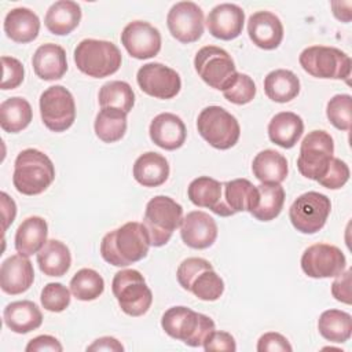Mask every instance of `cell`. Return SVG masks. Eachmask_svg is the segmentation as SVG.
Listing matches in <instances>:
<instances>
[{
	"mask_svg": "<svg viewBox=\"0 0 352 352\" xmlns=\"http://www.w3.org/2000/svg\"><path fill=\"white\" fill-rule=\"evenodd\" d=\"M151 243L143 223L128 221L107 232L100 242V254L114 267H128L144 258Z\"/></svg>",
	"mask_w": 352,
	"mask_h": 352,
	"instance_id": "1",
	"label": "cell"
},
{
	"mask_svg": "<svg viewBox=\"0 0 352 352\" xmlns=\"http://www.w3.org/2000/svg\"><path fill=\"white\" fill-rule=\"evenodd\" d=\"M55 180V166L50 157L37 148L22 150L14 162L12 183L23 195H38Z\"/></svg>",
	"mask_w": 352,
	"mask_h": 352,
	"instance_id": "2",
	"label": "cell"
},
{
	"mask_svg": "<svg viewBox=\"0 0 352 352\" xmlns=\"http://www.w3.org/2000/svg\"><path fill=\"white\" fill-rule=\"evenodd\" d=\"M161 326L169 337L194 348L202 346L216 330V324L209 316L183 305L166 309L161 318Z\"/></svg>",
	"mask_w": 352,
	"mask_h": 352,
	"instance_id": "3",
	"label": "cell"
},
{
	"mask_svg": "<svg viewBox=\"0 0 352 352\" xmlns=\"http://www.w3.org/2000/svg\"><path fill=\"white\" fill-rule=\"evenodd\" d=\"M77 69L94 78H103L118 72L122 56L118 47L106 40L84 38L74 50Z\"/></svg>",
	"mask_w": 352,
	"mask_h": 352,
	"instance_id": "4",
	"label": "cell"
},
{
	"mask_svg": "<svg viewBox=\"0 0 352 352\" xmlns=\"http://www.w3.org/2000/svg\"><path fill=\"white\" fill-rule=\"evenodd\" d=\"M180 286L202 301H216L224 292V282L212 264L202 257H188L176 271Z\"/></svg>",
	"mask_w": 352,
	"mask_h": 352,
	"instance_id": "5",
	"label": "cell"
},
{
	"mask_svg": "<svg viewBox=\"0 0 352 352\" xmlns=\"http://www.w3.org/2000/svg\"><path fill=\"white\" fill-rule=\"evenodd\" d=\"M183 220V208L175 199L166 195L151 198L144 210L143 226L148 234L150 243L161 248L169 242L172 234L180 227Z\"/></svg>",
	"mask_w": 352,
	"mask_h": 352,
	"instance_id": "6",
	"label": "cell"
},
{
	"mask_svg": "<svg viewBox=\"0 0 352 352\" xmlns=\"http://www.w3.org/2000/svg\"><path fill=\"white\" fill-rule=\"evenodd\" d=\"M298 62L304 72L316 78L348 81L351 77V58L336 47H307L300 54Z\"/></svg>",
	"mask_w": 352,
	"mask_h": 352,
	"instance_id": "7",
	"label": "cell"
},
{
	"mask_svg": "<svg viewBox=\"0 0 352 352\" xmlns=\"http://www.w3.org/2000/svg\"><path fill=\"white\" fill-rule=\"evenodd\" d=\"M197 129L204 140L217 150L234 147L241 136L238 120L220 106H208L197 118Z\"/></svg>",
	"mask_w": 352,
	"mask_h": 352,
	"instance_id": "8",
	"label": "cell"
},
{
	"mask_svg": "<svg viewBox=\"0 0 352 352\" xmlns=\"http://www.w3.org/2000/svg\"><path fill=\"white\" fill-rule=\"evenodd\" d=\"M111 290L121 311L129 316L144 315L153 302V293L138 270H121L111 282Z\"/></svg>",
	"mask_w": 352,
	"mask_h": 352,
	"instance_id": "9",
	"label": "cell"
},
{
	"mask_svg": "<svg viewBox=\"0 0 352 352\" xmlns=\"http://www.w3.org/2000/svg\"><path fill=\"white\" fill-rule=\"evenodd\" d=\"M194 67L205 84L221 92L230 88L238 76L231 55L216 45H205L198 50Z\"/></svg>",
	"mask_w": 352,
	"mask_h": 352,
	"instance_id": "10",
	"label": "cell"
},
{
	"mask_svg": "<svg viewBox=\"0 0 352 352\" xmlns=\"http://www.w3.org/2000/svg\"><path fill=\"white\" fill-rule=\"evenodd\" d=\"M334 140L326 131L316 129L308 132L300 146L297 158L298 172L311 180L318 182L327 172L334 157Z\"/></svg>",
	"mask_w": 352,
	"mask_h": 352,
	"instance_id": "11",
	"label": "cell"
},
{
	"mask_svg": "<svg viewBox=\"0 0 352 352\" xmlns=\"http://www.w3.org/2000/svg\"><path fill=\"white\" fill-rule=\"evenodd\" d=\"M330 210L331 202L327 195L308 191L294 199L289 209V219L301 234H315L324 227Z\"/></svg>",
	"mask_w": 352,
	"mask_h": 352,
	"instance_id": "12",
	"label": "cell"
},
{
	"mask_svg": "<svg viewBox=\"0 0 352 352\" xmlns=\"http://www.w3.org/2000/svg\"><path fill=\"white\" fill-rule=\"evenodd\" d=\"M40 116L52 132L69 129L76 120V103L72 92L63 85L48 87L40 95Z\"/></svg>",
	"mask_w": 352,
	"mask_h": 352,
	"instance_id": "13",
	"label": "cell"
},
{
	"mask_svg": "<svg viewBox=\"0 0 352 352\" xmlns=\"http://www.w3.org/2000/svg\"><path fill=\"white\" fill-rule=\"evenodd\" d=\"M345 268V254L334 245L315 243L308 246L301 256V270L314 279L334 278Z\"/></svg>",
	"mask_w": 352,
	"mask_h": 352,
	"instance_id": "14",
	"label": "cell"
},
{
	"mask_svg": "<svg viewBox=\"0 0 352 352\" xmlns=\"http://www.w3.org/2000/svg\"><path fill=\"white\" fill-rule=\"evenodd\" d=\"M139 88L157 99H172L182 88V80L176 70L160 62L143 65L136 74Z\"/></svg>",
	"mask_w": 352,
	"mask_h": 352,
	"instance_id": "15",
	"label": "cell"
},
{
	"mask_svg": "<svg viewBox=\"0 0 352 352\" xmlns=\"http://www.w3.org/2000/svg\"><path fill=\"white\" fill-rule=\"evenodd\" d=\"M204 22V11L192 1H179L173 4L166 15L169 33L183 44H190L201 38Z\"/></svg>",
	"mask_w": 352,
	"mask_h": 352,
	"instance_id": "16",
	"label": "cell"
},
{
	"mask_svg": "<svg viewBox=\"0 0 352 352\" xmlns=\"http://www.w3.org/2000/svg\"><path fill=\"white\" fill-rule=\"evenodd\" d=\"M121 43L135 59H150L161 51V33L148 22L132 21L121 33Z\"/></svg>",
	"mask_w": 352,
	"mask_h": 352,
	"instance_id": "17",
	"label": "cell"
},
{
	"mask_svg": "<svg viewBox=\"0 0 352 352\" xmlns=\"http://www.w3.org/2000/svg\"><path fill=\"white\" fill-rule=\"evenodd\" d=\"M182 241L192 249H208L217 238V224L209 213L202 210L188 212L180 224Z\"/></svg>",
	"mask_w": 352,
	"mask_h": 352,
	"instance_id": "18",
	"label": "cell"
},
{
	"mask_svg": "<svg viewBox=\"0 0 352 352\" xmlns=\"http://www.w3.org/2000/svg\"><path fill=\"white\" fill-rule=\"evenodd\" d=\"M245 23V11L232 3H221L213 7L206 16L209 33L220 40L230 41L236 38Z\"/></svg>",
	"mask_w": 352,
	"mask_h": 352,
	"instance_id": "19",
	"label": "cell"
},
{
	"mask_svg": "<svg viewBox=\"0 0 352 352\" xmlns=\"http://www.w3.org/2000/svg\"><path fill=\"white\" fill-rule=\"evenodd\" d=\"M258 204L257 186L248 179H234L223 183L221 217H228L239 212H252Z\"/></svg>",
	"mask_w": 352,
	"mask_h": 352,
	"instance_id": "20",
	"label": "cell"
},
{
	"mask_svg": "<svg viewBox=\"0 0 352 352\" xmlns=\"http://www.w3.org/2000/svg\"><path fill=\"white\" fill-rule=\"evenodd\" d=\"M34 270L29 257L12 254L1 263L0 287L4 293L16 296L22 294L33 285Z\"/></svg>",
	"mask_w": 352,
	"mask_h": 352,
	"instance_id": "21",
	"label": "cell"
},
{
	"mask_svg": "<svg viewBox=\"0 0 352 352\" xmlns=\"http://www.w3.org/2000/svg\"><path fill=\"white\" fill-rule=\"evenodd\" d=\"M249 38L261 50H275L283 40V25L271 11H257L248 21Z\"/></svg>",
	"mask_w": 352,
	"mask_h": 352,
	"instance_id": "22",
	"label": "cell"
},
{
	"mask_svg": "<svg viewBox=\"0 0 352 352\" xmlns=\"http://www.w3.org/2000/svg\"><path fill=\"white\" fill-rule=\"evenodd\" d=\"M153 143L164 150L180 148L187 138V129L183 120L173 113H161L153 118L148 128Z\"/></svg>",
	"mask_w": 352,
	"mask_h": 352,
	"instance_id": "23",
	"label": "cell"
},
{
	"mask_svg": "<svg viewBox=\"0 0 352 352\" xmlns=\"http://www.w3.org/2000/svg\"><path fill=\"white\" fill-rule=\"evenodd\" d=\"M33 70L44 81L59 80L67 72V59L65 50L54 43L41 44L32 58Z\"/></svg>",
	"mask_w": 352,
	"mask_h": 352,
	"instance_id": "24",
	"label": "cell"
},
{
	"mask_svg": "<svg viewBox=\"0 0 352 352\" xmlns=\"http://www.w3.org/2000/svg\"><path fill=\"white\" fill-rule=\"evenodd\" d=\"M40 19L34 11L26 7H16L4 18V33L15 43L26 44L37 38Z\"/></svg>",
	"mask_w": 352,
	"mask_h": 352,
	"instance_id": "25",
	"label": "cell"
},
{
	"mask_svg": "<svg viewBox=\"0 0 352 352\" xmlns=\"http://www.w3.org/2000/svg\"><path fill=\"white\" fill-rule=\"evenodd\" d=\"M3 319L11 331L26 334L41 326L43 314L37 304L29 300H22L7 304L3 312Z\"/></svg>",
	"mask_w": 352,
	"mask_h": 352,
	"instance_id": "26",
	"label": "cell"
},
{
	"mask_svg": "<svg viewBox=\"0 0 352 352\" xmlns=\"http://www.w3.org/2000/svg\"><path fill=\"white\" fill-rule=\"evenodd\" d=\"M168 160L155 151H147L139 155L133 164V177L143 187H158L169 177Z\"/></svg>",
	"mask_w": 352,
	"mask_h": 352,
	"instance_id": "27",
	"label": "cell"
},
{
	"mask_svg": "<svg viewBox=\"0 0 352 352\" xmlns=\"http://www.w3.org/2000/svg\"><path fill=\"white\" fill-rule=\"evenodd\" d=\"M304 132L302 118L293 111H280L275 114L268 124V138L282 148H292L300 140Z\"/></svg>",
	"mask_w": 352,
	"mask_h": 352,
	"instance_id": "28",
	"label": "cell"
},
{
	"mask_svg": "<svg viewBox=\"0 0 352 352\" xmlns=\"http://www.w3.org/2000/svg\"><path fill=\"white\" fill-rule=\"evenodd\" d=\"M47 235L48 224L43 217H26L15 232V250L25 257H30L34 253H38L47 243Z\"/></svg>",
	"mask_w": 352,
	"mask_h": 352,
	"instance_id": "29",
	"label": "cell"
},
{
	"mask_svg": "<svg viewBox=\"0 0 352 352\" xmlns=\"http://www.w3.org/2000/svg\"><path fill=\"white\" fill-rule=\"evenodd\" d=\"M81 21V7L72 0L55 1L45 12L44 25L56 36L72 33Z\"/></svg>",
	"mask_w": 352,
	"mask_h": 352,
	"instance_id": "30",
	"label": "cell"
},
{
	"mask_svg": "<svg viewBox=\"0 0 352 352\" xmlns=\"http://www.w3.org/2000/svg\"><path fill=\"white\" fill-rule=\"evenodd\" d=\"M252 170L261 183L280 184L289 173L287 160L280 153L267 148L256 154L252 162Z\"/></svg>",
	"mask_w": 352,
	"mask_h": 352,
	"instance_id": "31",
	"label": "cell"
},
{
	"mask_svg": "<svg viewBox=\"0 0 352 352\" xmlns=\"http://www.w3.org/2000/svg\"><path fill=\"white\" fill-rule=\"evenodd\" d=\"M37 264L47 276H63L72 265L70 250L63 242L50 239L37 253Z\"/></svg>",
	"mask_w": 352,
	"mask_h": 352,
	"instance_id": "32",
	"label": "cell"
},
{
	"mask_svg": "<svg viewBox=\"0 0 352 352\" xmlns=\"http://www.w3.org/2000/svg\"><path fill=\"white\" fill-rule=\"evenodd\" d=\"M188 199L199 208H208L220 216L223 201V183L209 176L194 179L187 188Z\"/></svg>",
	"mask_w": 352,
	"mask_h": 352,
	"instance_id": "33",
	"label": "cell"
},
{
	"mask_svg": "<svg viewBox=\"0 0 352 352\" xmlns=\"http://www.w3.org/2000/svg\"><path fill=\"white\" fill-rule=\"evenodd\" d=\"M264 92L276 103L290 102L300 94V80L292 70H272L264 78Z\"/></svg>",
	"mask_w": 352,
	"mask_h": 352,
	"instance_id": "34",
	"label": "cell"
},
{
	"mask_svg": "<svg viewBox=\"0 0 352 352\" xmlns=\"http://www.w3.org/2000/svg\"><path fill=\"white\" fill-rule=\"evenodd\" d=\"M33 118L30 103L21 96H12L0 104V126L8 133L23 131Z\"/></svg>",
	"mask_w": 352,
	"mask_h": 352,
	"instance_id": "35",
	"label": "cell"
},
{
	"mask_svg": "<svg viewBox=\"0 0 352 352\" xmlns=\"http://www.w3.org/2000/svg\"><path fill=\"white\" fill-rule=\"evenodd\" d=\"M126 113L114 107H100L95 117V135L104 143H114L126 132Z\"/></svg>",
	"mask_w": 352,
	"mask_h": 352,
	"instance_id": "36",
	"label": "cell"
},
{
	"mask_svg": "<svg viewBox=\"0 0 352 352\" xmlns=\"http://www.w3.org/2000/svg\"><path fill=\"white\" fill-rule=\"evenodd\" d=\"M318 330L330 342H345L352 334V316L341 309H327L319 316Z\"/></svg>",
	"mask_w": 352,
	"mask_h": 352,
	"instance_id": "37",
	"label": "cell"
},
{
	"mask_svg": "<svg viewBox=\"0 0 352 352\" xmlns=\"http://www.w3.org/2000/svg\"><path fill=\"white\" fill-rule=\"evenodd\" d=\"M258 204L250 212L260 221H271L279 216L285 204V190L276 183H261L257 186Z\"/></svg>",
	"mask_w": 352,
	"mask_h": 352,
	"instance_id": "38",
	"label": "cell"
},
{
	"mask_svg": "<svg viewBox=\"0 0 352 352\" xmlns=\"http://www.w3.org/2000/svg\"><path fill=\"white\" fill-rule=\"evenodd\" d=\"M98 99L100 107H114L128 114L135 104V92L126 81L114 80L100 87Z\"/></svg>",
	"mask_w": 352,
	"mask_h": 352,
	"instance_id": "39",
	"label": "cell"
},
{
	"mask_svg": "<svg viewBox=\"0 0 352 352\" xmlns=\"http://www.w3.org/2000/svg\"><path fill=\"white\" fill-rule=\"evenodd\" d=\"M104 290V280L92 268L78 270L70 280V292L80 301L96 300Z\"/></svg>",
	"mask_w": 352,
	"mask_h": 352,
	"instance_id": "40",
	"label": "cell"
},
{
	"mask_svg": "<svg viewBox=\"0 0 352 352\" xmlns=\"http://www.w3.org/2000/svg\"><path fill=\"white\" fill-rule=\"evenodd\" d=\"M330 124L340 131H349L352 122V98L348 94L334 95L326 106Z\"/></svg>",
	"mask_w": 352,
	"mask_h": 352,
	"instance_id": "41",
	"label": "cell"
},
{
	"mask_svg": "<svg viewBox=\"0 0 352 352\" xmlns=\"http://www.w3.org/2000/svg\"><path fill=\"white\" fill-rule=\"evenodd\" d=\"M70 293L72 292L62 283H47L40 294L41 305L50 312H62L70 305Z\"/></svg>",
	"mask_w": 352,
	"mask_h": 352,
	"instance_id": "42",
	"label": "cell"
},
{
	"mask_svg": "<svg viewBox=\"0 0 352 352\" xmlns=\"http://www.w3.org/2000/svg\"><path fill=\"white\" fill-rule=\"evenodd\" d=\"M223 95L234 104H246L256 96V84L248 74L238 73L232 85L223 91Z\"/></svg>",
	"mask_w": 352,
	"mask_h": 352,
	"instance_id": "43",
	"label": "cell"
},
{
	"mask_svg": "<svg viewBox=\"0 0 352 352\" xmlns=\"http://www.w3.org/2000/svg\"><path fill=\"white\" fill-rule=\"evenodd\" d=\"M349 180V168L348 165L341 161L337 157L331 158V162L329 165L327 172L323 175L322 179L318 180V183L322 187H326L329 190H338Z\"/></svg>",
	"mask_w": 352,
	"mask_h": 352,
	"instance_id": "44",
	"label": "cell"
},
{
	"mask_svg": "<svg viewBox=\"0 0 352 352\" xmlns=\"http://www.w3.org/2000/svg\"><path fill=\"white\" fill-rule=\"evenodd\" d=\"M3 63V80H1V89H14L18 88L23 78H25V69L23 65L12 56H1Z\"/></svg>",
	"mask_w": 352,
	"mask_h": 352,
	"instance_id": "45",
	"label": "cell"
},
{
	"mask_svg": "<svg viewBox=\"0 0 352 352\" xmlns=\"http://www.w3.org/2000/svg\"><path fill=\"white\" fill-rule=\"evenodd\" d=\"M257 351L258 352H290L293 346L287 341V338L279 333L268 331L264 333L257 341Z\"/></svg>",
	"mask_w": 352,
	"mask_h": 352,
	"instance_id": "46",
	"label": "cell"
},
{
	"mask_svg": "<svg viewBox=\"0 0 352 352\" xmlns=\"http://www.w3.org/2000/svg\"><path fill=\"white\" fill-rule=\"evenodd\" d=\"M204 349L206 352L209 351H226V352H234L236 351V342L235 338L227 333V331H220L214 330L204 342Z\"/></svg>",
	"mask_w": 352,
	"mask_h": 352,
	"instance_id": "47",
	"label": "cell"
},
{
	"mask_svg": "<svg viewBox=\"0 0 352 352\" xmlns=\"http://www.w3.org/2000/svg\"><path fill=\"white\" fill-rule=\"evenodd\" d=\"M334 282L331 283V294L337 301L344 304H351V270H344L341 274L334 276Z\"/></svg>",
	"mask_w": 352,
	"mask_h": 352,
	"instance_id": "48",
	"label": "cell"
},
{
	"mask_svg": "<svg viewBox=\"0 0 352 352\" xmlns=\"http://www.w3.org/2000/svg\"><path fill=\"white\" fill-rule=\"evenodd\" d=\"M25 351L26 352H43V351L62 352L63 346L55 337L48 336V334H43V336H37V337L32 338L28 342Z\"/></svg>",
	"mask_w": 352,
	"mask_h": 352,
	"instance_id": "49",
	"label": "cell"
},
{
	"mask_svg": "<svg viewBox=\"0 0 352 352\" xmlns=\"http://www.w3.org/2000/svg\"><path fill=\"white\" fill-rule=\"evenodd\" d=\"M1 198V216H3V232L7 231L10 224H12L16 216V205L12 198H10L4 191L0 194Z\"/></svg>",
	"mask_w": 352,
	"mask_h": 352,
	"instance_id": "50",
	"label": "cell"
},
{
	"mask_svg": "<svg viewBox=\"0 0 352 352\" xmlns=\"http://www.w3.org/2000/svg\"><path fill=\"white\" fill-rule=\"evenodd\" d=\"M87 351H114V352H121V351H124V346L114 337H100V338L95 340L89 346H87Z\"/></svg>",
	"mask_w": 352,
	"mask_h": 352,
	"instance_id": "51",
	"label": "cell"
},
{
	"mask_svg": "<svg viewBox=\"0 0 352 352\" xmlns=\"http://www.w3.org/2000/svg\"><path fill=\"white\" fill-rule=\"evenodd\" d=\"M342 6H344V1H333L331 3L333 14L337 19H340L342 22H349L351 21V11H344Z\"/></svg>",
	"mask_w": 352,
	"mask_h": 352,
	"instance_id": "52",
	"label": "cell"
}]
</instances>
